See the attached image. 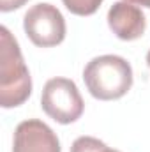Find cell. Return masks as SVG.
Listing matches in <instances>:
<instances>
[{
  "label": "cell",
  "mask_w": 150,
  "mask_h": 152,
  "mask_svg": "<svg viewBox=\"0 0 150 152\" xmlns=\"http://www.w3.org/2000/svg\"><path fill=\"white\" fill-rule=\"evenodd\" d=\"M32 94V78L21 50L7 27L0 28V106L16 108Z\"/></svg>",
  "instance_id": "6da1fadb"
},
{
  "label": "cell",
  "mask_w": 150,
  "mask_h": 152,
  "mask_svg": "<svg viewBox=\"0 0 150 152\" xmlns=\"http://www.w3.org/2000/svg\"><path fill=\"white\" fill-rule=\"evenodd\" d=\"M83 81L99 101L120 99L133 87V67L118 55H101L85 66Z\"/></svg>",
  "instance_id": "7a4b0ae2"
},
{
  "label": "cell",
  "mask_w": 150,
  "mask_h": 152,
  "mask_svg": "<svg viewBox=\"0 0 150 152\" xmlns=\"http://www.w3.org/2000/svg\"><path fill=\"white\" fill-rule=\"evenodd\" d=\"M41 108L58 124H73L83 115L85 103L73 80L51 78L42 88Z\"/></svg>",
  "instance_id": "3957f363"
},
{
  "label": "cell",
  "mask_w": 150,
  "mask_h": 152,
  "mask_svg": "<svg viewBox=\"0 0 150 152\" xmlns=\"http://www.w3.org/2000/svg\"><path fill=\"white\" fill-rule=\"evenodd\" d=\"M23 28L28 39L39 48H51L66 39V20L62 12L46 2L32 5L25 12Z\"/></svg>",
  "instance_id": "277c9868"
},
{
  "label": "cell",
  "mask_w": 150,
  "mask_h": 152,
  "mask_svg": "<svg viewBox=\"0 0 150 152\" xmlns=\"http://www.w3.org/2000/svg\"><path fill=\"white\" fill-rule=\"evenodd\" d=\"M12 152H62L55 131L39 118L18 124L12 138Z\"/></svg>",
  "instance_id": "5b68a950"
},
{
  "label": "cell",
  "mask_w": 150,
  "mask_h": 152,
  "mask_svg": "<svg viewBox=\"0 0 150 152\" xmlns=\"http://www.w3.org/2000/svg\"><path fill=\"white\" fill-rule=\"evenodd\" d=\"M108 25L122 41H134L145 34L147 18L141 9L129 2H115L108 11Z\"/></svg>",
  "instance_id": "8992f818"
},
{
  "label": "cell",
  "mask_w": 150,
  "mask_h": 152,
  "mask_svg": "<svg viewBox=\"0 0 150 152\" xmlns=\"http://www.w3.org/2000/svg\"><path fill=\"white\" fill-rule=\"evenodd\" d=\"M71 152H120V151L108 147L104 142H101L94 136H79L73 142Z\"/></svg>",
  "instance_id": "52a82bcc"
},
{
  "label": "cell",
  "mask_w": 150,
  "mask_h": 152,
  "mask_svg": "<svg viewBox=\"0 0 150 152\" xmlns=\"http://www.w3.org/2000/svg\"><path fill=\"white\" fill-rule=\"evenodd\" d=\"M62 2L73 14L78 16H90L103 4V0H62Z\"/></svg>",
  "instance_id": "ba28073f"
},
{
  "label": "cell",
  "mask_w": 150,
  "mask_h": 152,
  "mask_svg": "<svg viewBox=\"0 0 150 152\" xmlns=\"http://www.w3.org/2000/svg\"><path fill=\"white\" fill-rule=\"evenodd\" d=\"M28 0H0V11L4 12H9V11H14V9H20L21 5H25Z\"/></svg>",
  "instance_id": "9c48e42d"
},
{
  "label": "cell",
  "mask_w": 150,
  "mask_h": 152,
  "mask_svg": "<svg viewBox=\"0 0 150 152\" xmlns=\"http://www.w3.org/2000/svg\"><path fill=\"white\" fill-rule=\"evenodd\" d=\"M124 2H129V4H134V5H143V7H150V0H124Z\"/></svg>",
  "instance_id": "30bf717a"
},
{
  "label": "cell",
  "mask_w": 150,
  "mask_h": 152,
  "mask_svg": "<svg viewBox=\"0 0 150 152\" xmlns=\"http://www.w3.org/2000/svg\"><path fill=\"white\" fill-rule=\"evenodd\" d=\"M147 66L150 67V50H149V53H147Z\"/></svg>",
  "instance_id": "8fae6325"
}]
</instances>
